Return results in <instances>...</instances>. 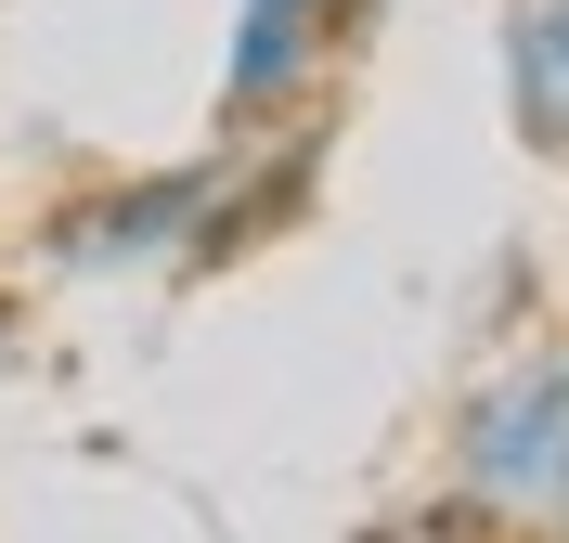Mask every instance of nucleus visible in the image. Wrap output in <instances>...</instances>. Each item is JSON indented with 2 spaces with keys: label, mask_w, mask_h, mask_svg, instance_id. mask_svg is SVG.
<instances>
[{
  "label": "nucleus",
  "mask_w": 569,
  "mask_h": 543,
  "mask_svg": "<svg viewBox=\"0 0 569 543\" xmlns=\"http://www.w3.org/2000/svg\"><path fill=\"white\" fill-rule=\"evenodd\" d=\"M311 155H323V130H272V143H220V155H181V169H142V181H91V194L52 208V272H78V285L194 272V259L247 247L259 220L298 208Z\"/></svg>",
  "instance_id": "f257e3e1"
},
{
  "label": "nucleus",
  "mask_w": 569,
  "mask_h": 543,
  "mask_svg": "<svg viewBox=\"0 0 569 543\" xmlns=\"http://www.w3.org/2000/svg\"><path fill=\"white\" fill-rule=\"evenodd\" d=\"M453 505L505 543H569V350H531L492 389H466Z\"/></svg>",
  "instance_id": "f03ea898"
},
{
  "label": "nucleus",
  "mask_w": 569,
  "mask_h": 543,
  "mask_svg": "<svg viewBox=\"0 0 569 543\" xmlns=\"http://www.w3.org/2000/svg\"><path fill=\"white\" fill-rule=\"evenodd\" d=\"M362 13L376 0H233V27H220V143L323 130V91L350 66Z\"/></svg>",
  "instance_id": "7ed1b4c3"
},
{
  "label": "nucleus",
  "mask_w": 569,
  "mask_h": 543,
  "mask_svg": "<svg viewBox=\"0 0 569 543\" xmlns=\"http://www.w3.org/2000/svg\"><path fill=\"white\" fill-rule=\"evenodd\" d=\"M505 130L531 155H569V0L505 13Z\"/></svg>",
  "instance_id": "20e7f679"
},
{
  "label": "nucleus",
  "mask_w": 569,
  "mask_h": 543,
  "mask_svg": "<svg viewBox=\"0 0 569 543\" xmlns=\"http://www.w3.org/2000/svg\"><path fill=\"white\" fill-rule=\"evenodd\" d=\"M362 543H505V531H479V517H466L453 492H440V505H401V517H376Z\"/></svg>",
  "instance_id": "39448f33"
},
{
  "label": "nucleus",
  "mask_w": 569,
  "mask_h": 543,
  "mask_svg": "<svg viewBox=\"0 0 569 543\" xmlns=\"http://www.w3.org/2000/svg\"><path fill=\"white\" fill-rule=\"evenodd\" d=\"M0 362H13V324H0Z\"/></svg>",
  "instance_id": "423d86ee"
}]
</instances>
